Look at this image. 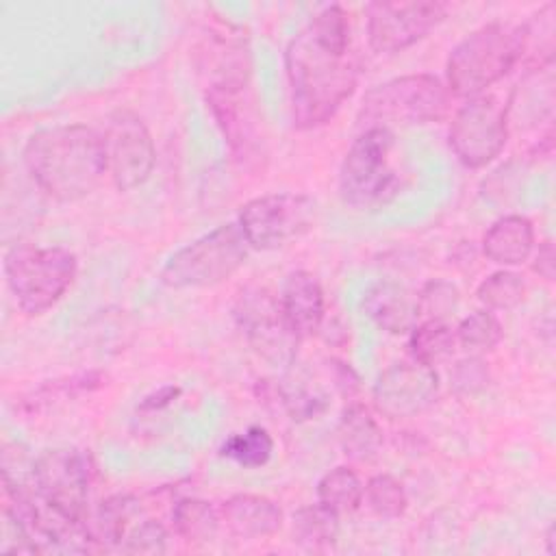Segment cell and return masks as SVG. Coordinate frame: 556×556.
<instances>
[{
  "instance_id": "cell-1",
  "label": "cell",
  "mask_w": 556,
  "mask_h": 556,
  "mask_svg": "<svg viewBox=\"0 0 556 556\" xmlns=\"http://www.w3.org/2000/svg\"><path fill=\"white\" fill-rule=\"evenodd\" d=\"M291 119L298 130L324 126L354 93L358 63L350 50V20L341 4L317 11L285 50Z\"/></svg>"
},
{
  "instance_id": "cell-2",
  "label": "cell",
  "mask_w": 556,
  "mask_h": 556,
  "mask_svg": "<svg viewBox=\"0 0 556 556\" xmlns=\"http://www.w3.org/2000/svg\"><path fill=\"white\" fill-rule=\"evenodd\" d=\"M33 182L56 202L91 195L106 174L102 135L85 124H56L35 130L22 150Z\"/></svg>"
},
{
  "instance_id": "cell-3",
  "label": "cell",
  "mask_w": 556,
  "mask_h": 556,
  "mask_svg": "<svg viewBox=\"0 0 556 556\" xmlns=\"http://www.w3.org/2000/svg\"><path fill=\"white\" fill-rule=\"evenodd\" d=\"M521 61V24H484L465 35L445 61L450 96L473 98Z\"/></svg>"
},
{
  "instance_id": "cell-4",
  "label": "cell",
  "mask_w": 556,
  "mask_h": 556,
  "mask_svg": "<svg viewBox=\"0 0 556 556\" xmlns=\"http://www.w3.org/2000/svg\"><path fill=\"white\" fill-rule=\"evenodd\" d=\"M393 154V130H361L339 167V195L343 204L356 211H374L389 204L402 189V172Z\"/></svg>"
},
{
  "instance_id": "cell-5",
  "label": "cell",
  "mask_w": 556,
  "mask_h": 556,
  "mask_svg": "<svg viewBox=\"0 0 556 556\" xmlns=\"http://www.w3.org/2000/svg\"><path fill=\"white\" fill-rule=\"evenodd\" d=\"M2 271L17 308L26 315H41L72 287L78 258L67 248L17 243L4 252Z\"/></svg>"
},
{
  "instance_id": "cell-6",
  "label": "cell",
  "mask_w": 556,
  "mask_h": 556,
  "mask_svg": "<svg viewBox=\"0 0 556 556\" xmlns=\"http://www.w3.org/2000/svg\"><path fill=\"white\" fill-rule=\"evenodd\" d=\"M450 111V91L432 74H406L371 87L356 113V126L393 130L441 122Z\"/></svg>"
},
{
  "instance_id": "cell-7",
  "label": "cell",
  "mask_w": 556,
  "mask_h": 556,
  "mask_svg": "<svg viewBox=\"0 0 556 556\" xmlns=\"http://www.w3.org/2000/svg\"><path fill=\"white\" fill-rule=\"evenodd\" d=\"M248 250L239 224H222L176 250L161 269V282L172 289L215 287L245 263Z\"/></svg>"
},
{
  "instance_id": "cell-8",
  "label": "cell",
  "mask_w": 556,
  "mask_h": 556,
  "mask_svg": "<svg viewBox=\"0 0 556 556\" xmlns=\"http://www.w3.org/2000/svg\"><path fill=\"white\" fill-rule=\"evenodd\" d=\"M248 80L250 74L211 80L206 104L228 141L232 159L243 169L258 172L267 161V139Z\"/></svg>"
},
{
  "instance_id": "cell-9",
  "label": "cell",
  "mask_w": 556,
  "mask_h": 556,
  "mask_svg": "<svg viewBox=\"0 0 556 556\" xmlns=\"http://www.w3.org/2000/svg\"><path fill=\"white\" fill-rule=\"evenodd\" d=\"M319 206L306 193H267L239 208L237 224L254 250H278L304 237L317 222Z\"/></svg>"
},
{
  "instance_id": "cell-10",
  "label": "cell",
  "mask_w": 556,
  "mask_h": 556,
  "mask_svg": "<svg viewBox=\"0 0 556 556\" xmlns=\"http://www.w3.org/2000/svg\"><path fill=\"white\" fill-rule=\"evenodd\" d=\"M35 495L74 519H87V500L93 480V460L89 452L76 447L43 450L28 469Z\"/></svg>"
},
{
  "instance_id": "cell-11",
  "label": "cell",
  "mask_w": 556,
  "mask_h": 556,
  "mask_svg": "<svg viewBox=\"0 0 556 556\" xmlns=\"http://www.w3.org/2000/svg\"><path fill=\"white\" fill-rule=\"evenodd\" d=\"M506 139V104L489 93L467 98L454 113L447 132L454 156L469 169H480L500 156Z\"/></svg>"
},
{
  "instance_id": "cell-12",
  "label": "cell",
  "mask_w": 556,
  "mask_h": 556,
  "mask_svg": "<svg viewBox=\"0 0 556 556\" xmlns=\"http://www.w3.org/2000/svg\"><path fill=\"white\" fill-rule=\"evenodd\" d=\"M106 174L117 191L141 187L156 163V150L146 122L130 109H115L102 132Z\"/></svg>"
},
{
  "instance_id": "cell-13",
  "label": "cell",
  "mask_w": 556,
  "mask_h": 556,
  "mask_svg": "<svg viewBox=\"0 0 556 556\" xmlns=\"http://www.w3.org/2000/svg\"><path fill=\"white\" fill-rule=\"evenodd\" d=\"M235 321L254 352L274 367H291L298 339L289 330L280 300L267 287H245L232 308Z\"/></svg>"
},
{
  "instance_id": "cell-14",
  "label": "cell",
  "mask_w": 556,
  "mask_h": 556,
  "mask_svg": "<svg viewBox=\"0 0 556 556\" xmlns=\"http://www.w3.org/2000/svg\"><path fill=\"white\" fill-rule=\"evenodd\" d=\"M447 15L439 0L371 2L367 4V41L378 54H393L410 48L432 33Z\"/></svg>"
},
{
  "instance_id": "cell-15",
  "label": "cell",
  "mask_w": 556,
  "mask_h": 556,
  "mask_svg": "<svg viewBox=\"0 0 556 556\" xmlns=\"http://www.w3.org/2000/svg\"><path fill=\"white\" fill-rule=\"evenodd\" d=\"M439 395L434 367L415 358L389 365L371 391L374 408L387 419H408L428 410Z\"/></svg>"
},
{
  "instance_id": "cell-16",
  "label": "cell",
  "mask_w": 556,
  "mask_h": 556,
  "mask_svg": "<svg viewBox=\"0 0 556 556\" xmlns=\"http://www.w3.org/2000/svg\"><path fill=\"white\" fill-rule=\"evenodd\" d=\"M554 85V63L526 70L506 104L508 130H528L552 122L556 102Z\"/></svg>"
},
{
  "instance_id": "cell-17",
  "label": "cell",
  "mask_w": 556,
  "mask_h": 556,
  "mask_svg": "<svg viewBox=\"0 0 556 556\" xmlns=\"http://www.w3.org/2000/svg\"><path fill=\"white\" fill-rule=\"evenodd\" d=\"M278 300H280V308L287 319V326L298 341L311 339L319 332L324 313H326V302H324L321 282L313 271H306V269L291 271L282 282Z\"/></svg>"
},
{
  "instance_id": "cell-18",
  "label": "cell",
  "mask_w": 556,
  "mask_h": 556,
  "mask_svg": "<svg viewBox=\"0 0 556 556\" xmlns=\"http://www.w3.org/2000/svg\"><path fill=\"white\" fill-rule=\"evenodd\" d=\"M226 530L241 541H258L276 534L282 526L280 506L256 493H237L219 508Z\"/></svg>"
},
{
  "instance_id": "cell-19",
  "label": "cell",
  "mask_w": 556,
  "mask_h": 556,
  "mask_svg": "<svg viewBox=\"0 0 556 556\" xmlns=\"http://www.w3.org/2000/svg\"><path fill=\"white\" fill-rule=\"evenodd\" d=\"M363 308L367 317L389 334H408L419 321L417 293L400 282H376L367 289Z\"/></svg>"
},
{
  "instance_id": "cell-20",
  "label": "cell",
  "mask_w": 556,
  "mask_h": 556,
  "mask_svg": "<svg viewBox=\"0 0 556 556\" xmlns=\"http://www.w3.org/2000/svg\"><path fill=\"white\" fill-rule=\"evenodd\" d=\"M534 248V226L523 215L495 219L482 237L484 256L500 267H515L530 258Z\"/></svg>"
},
{
  "instance_id": "cell-21",
  "label": "cell",
  "mask_w": 556,
  "mask_h": 556,
  "mask_svg": "<svg viewBox=\"0 0 556 556\" xmlns=\"http://www.w3.org/2000/svg\"><path fill=\"white\" fill-rule=\"evenodd\" d=\"M337 434L343 454L358 463L374 460L382 447V430L376 417L367 406L356 402L343 410Z\"/></svg>"
},
{
  "instance_id": "cell-22",
  "label": "cell",
  "mask_w": 556,
  "mask_h": 556,
  "mask_svg": "<svg viewBox=\"0 0 556 556\" xmlns=\"http://www.w3.org/2000/svg\"><path fill=\"white\" fill-rule=\"evenodd\" d=\"M139 510V504L132 495L115 493L102 500L96 510L87 513V528L96 547H117L122 545L128 521Z\"/></svg>"
},
{
  "instance_id": "cell-23",
  "label": "cell",
  "mask_w": 556,
  "mask_h": 556,
  "mask_svg": "<svg viewBox=\"0 0 556 556\" xmlns=\"http://www.w3.org/2000/svg\"><path fill=\"white\" fill-rule=\"evenodd\" d=\"M276 393L280 397L285 413L300 424L321 417L330 406L326 391L313 384V380H308L302 371H295L289 367L282 380L278 382Z\"/></svg>"
},
{
  "instance_id": "cell-24",
  "label": "cell",
  "mask_w": 556,
  "mask_h": 556,
  "mask_svg": "<svg viewBox=\"0 0 556 556\" xmlns=\"http://www.w3.org/2000/svg\"><path fill=\"white\" fill-rule=\"evenodd\" d=\"M291 534L306 552H328L339 536V515L319 502L302 506L291 517Z\"/></svg>"
},
{
  "instance_id": "cell-25",
  "label": "cell",
  "mask_w": 556,
  "mask_h": 556,
  "mask_svg": "<svg viewBox=\"0 0 556 556\" xmlns=\"http://www.w3.org/2000/svg\"><path fill=\"white\" fill-rule=\"evenodd\" d=\"M556 46V4L545 2L539 11L521 24V61L526 67H541L554 63Z\"/></svg>"
},
{
  "instance_id": "cell-26",
  "label": "cell",
  "mask_w": 556,
  "mask_h": 556,
  "mask_svg": "<svg viewBox=\"0 0 556 556\" xmlns=\"http://www.w3.org/2000/svg\"><path fill=\"white\" fill-rule=\"evenodd\" d=\"M172 521H174L176 534L182 541L193 545H204L217 536L222 515L206 500L185 497L176 502L172 510Z\"/></svg>"
},
{
  "instance_id": "cell-27",
  "label": "cell",
  "mask_w": 556,
  "mask_h": 556,
  "mask_svg": "<svg viewBox=\"0 0 556 556\" xmlns=\"http://www.w3.org/2000/svg\"><path fill=\"white\" fill-rule=\"evenodd\" d=\"M317 502L339 517L356 513L363 504V482L358 473L348 465L326 471L317 482Z\"/></svg>"
},
{
  "instance_id": "cell-28",
  "label": "cell",
  "mask_w": 556,
  "mask_h": 556,
  "mask_svg": "<svg viewBox=\"0 0 556 556\" xmlns=\"http://www.w3.org/2000/svg\"><path fill=\"white\" fill-rule=\"evenodd\" d=\"M410 356L424 365L434 367L437 363L452 356L456 350V332L445 319H424L417 321L408 332Z\"/></svg>"
},
{
  "instance_id": "cell-29",
  "label": "cell",
  "mask_w": 556,
  "mask_h": 556,
  "mask_svg": "<svg viewBox=\"0 0 556 556\" xmlns=\"http://www.w3.org/2000/svg\"><path fill=\"white\" fill-rule=\"evenodd\" d=\"M271 454H274V437L263 426H250L248 430L228 437L219 447V456L245 469H256L267 465Z\"/></svg>"
},
{
  "instance_id": "cell-30",
  "label": "cell",
  "mask_w": 556,
  "mask_h": 556,
  "mask_svg": "<svg viewBox=\"0 0 556 556\" xmlns=\"http://www.w3.org/2000/svg\"><path fill=\"white\" fill-rule=\"evenodd\" d=\"M476 298L486 311H513L526 298V282L519 274L502 267L478 285Z\"/></svg>"
},
{
  "instance_id": "cell-31",
  "label": "cell",
  "mask_w": 556,
  "mask_h": 556,
  "mask_svg": "<svg viewBox=\"0 0 556 556\" xmlns=\"http://www.w3.org/2000/svg\"><path fill=\"white\" fill-rule=\"evenodd\" d=\"M456 343L467 350L471 356H480L484 352H491L502 341V324L493 315V311H476L460 319V324L454 328Z\"/></svg>"
},
{
  "instance_id": "cell-32",
  "label": "cell",
  "mask_w": 556,
  "mask_h": 556,
  "mask_svg": "<svg viewBox=\"0 0 556 556\" xmlns=\"http://www.w3.org/2000/svg\"><path fill=\"white\" fill-rule=\"evenodd\" d=\"M363 502L380 519H397L408 508L404 484L391 473H376L363 486Z\"/></svg>"
},
{
  "instance_id": "cell-33",
  "label": "cell",
  "mask_w": 556,
  "mask_h": 556,
  "mask_svg": "<svg viewBox=\"0 0 556 556\" xmlns=\"http://www.w3.org/2000/svg\"><path fill=\"white\" fill-rule=\"evenodd\" d=\"M458 300H460V293L456 285L443 278L430 280L417 293L419 315H424L426 319H445L456 311Z\"/></svg>"
},
{
  "instance_id": "cell-34",
  "label": "cell",
  "mask_w": 556,
  "mask_h": 556,
  "mask_svg": "<svg viewBox=\"0 0 556 556\" xmlns=\"http://www.w3.org/2000/svg\"><path fill=\"white\" fill-rule=\"evenodd\" d=\"M119 547L126 554H163L167 549V530L161 521L146 519L126 532Z\"/></svg>"
},
{
  "instance_id": "cell-35",
  "label": "cell",
  "mask_w": 556,
  "mask_h": 556,
  "mask_svg": "<svg viewBox=\"0 0 556 556\" xmlns=\"http://www.w3.org/2000/svg\"><path fill=\"white\" fill-rule=\"evenodd\" d=\"M489 384V369L480 356L463 358L450 374V387L458 395H476Z\"/></svg>"
},
{
  "instance_id": "cell-36",
  "label": "cell",
  "mask_w": 556,
  "mask_h": 556,
  "mask_svg": "<svg viewBox=\"0 0 556 556\" xmlns=\"http://www.w3.org/2000/svg\"><path fill=\"white\" fill-rule=\"evenodd\" d=\"M2 554H39L26 523L20 519V515L4 504L2 510Z\"/></svg>"
},
{
  "instance_id": "cell-37",
  "label": "cell",
  "mask_w": 556,
  "mask_h": 556,
  "mask_svg": "<svg viewBox=\"0 0 556 556\" xmlns=\"http://www.w3.org/2000/svg\"><path fill=\"white\" fill-rule=\"evenodd\" d=\"M180 393H182L180 387H176V384H165V387H161V389L148 393V395L139 402L137 413H141V415H152V413H156V410H163V408L169 406L174 400H178Z\"/></svg>"
},
{
  "instance_id": "cell-38",
  "label": "cell",
  "mask_w": 556,
  "mask_h": 556,
  "mask_svg": "<svg viewBox=\"0 0 556 556\" xmlns=\"http://www.w3.org/2000/svg\"><path fill=\"white\" fill-rule=\"evenodd\" d=\"M328 369H330V376L334 380V387L341 395L345 397H352L356 391H358V376L352 371L350 365H345L343 361H337V358H330L328 361Z\"/></svg>"
},
{
  "instance_id": "cell-39",
  "label": "cell",
  "mask_w": 556,
  "mask_h": 556,
  "mask_svg": "<svg viewBox=\"0 0 556 556\" xmlns=\"http://www.w3.org/2000/svg\"><path fill=\"white\" fill-rule=\"evenodd\" d=\"M532 269L543 280H554V274H556V252H554V243L552 241H543L539 245V252L534 254Z\"/></svg>"
},
{
  "instance_id": "cell-40",
  "label": "cell",
  "mask_w": 556,
  "mask_h": 556,
  "mask_svg": "<svg viewBox=\"0 0 556 556\" xmlns=\"http://www.w3.org/2000/svg\"><path fill=\"white\" fill-rule=\"evenodd\" d=\"M545 549H547V554L552 556V554H556V547H554V523L547 528V532H545Z\"/></svg>"
}]
</instances>
